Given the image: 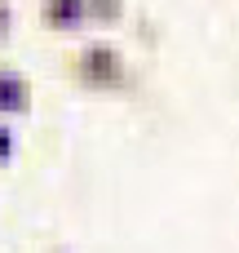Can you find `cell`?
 Returning <instances> with one entry per match:
<instances>
[{
  "label": "cell",
  "mask_w": 239,
  "mask_h": 253,
  "mask_svg": "<svg viewBox=\"0 0 239 253\" xmlns=\"http://www.w3.org/2000/svg\"><path fill=\"white\" fill-rule=\"evenodd\" d=\"M0 107L4 111H22L27 107V80L13 71H0Z\"/></svg>",
  "instance_id": "obj_1"
},
{
  "label": "cell",
  "mask_w": 239,
  "mask_h": 253,
  "mask_svg": "<svg viewBox=\"0 0 239 253\" xmlns=\"http://www.w3.org/2000/svg\"><path fill=\"white\" fill-rule=\"evenodd\" d=\"M44 13H49L53 22H62V27H75L89 9H84V0H49V4H44Z\"/></svg>",
  "instance_id": "obj_2"
},
{
  "label": "cell",
  "mask_w": 239,
  "mask_h": 253,
  "mask_svg": "<svg viewBox=\"0 0 239 253\" xmlns=\"http://www.w3.org/2000/svg\"><path fill=\"white\" fill-rule=\"evenodd\" d=\"M9 151H13V133H9V129H4V125H0V160H4V156H9Z\"/></svg>",
  "instance_id": "obj_3"
}]
</instances>
